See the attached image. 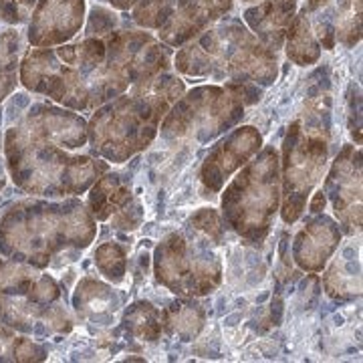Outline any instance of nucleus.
Masks as SVG:
<instances>
[{"instance_id": "f03ea898", "label": "nucleus", "mask_w": 363, "mask_h": 363, "mask_svg": "<svg viewBox=\"0 0 363 363\" xmlns=\"http://www.w3.org/2000/svg\"><path fill=\"white\" fill-rule=\"evenodd\" d=\"M97 236V220L77 196L13 202L0 216V257L49 269L63 255H79Z\"/></svg>"}, {"instance_id": "7ed1b4c3", "label": "nucleus", "mask_w": 363, "mask_h": 363, "mask_svg": "<svg viewBox=\"0 0 363 363\" xmlns=\"http://www.w3.org/2000/svg\"><path fill=\"white\" fill-rule=\"evenodd\" d=\"M105 57V39L99 37H79L59 47L26 49L21 57L18 81L26 91L49 97L52 104L79 113H93L125 93Z\"/></svg>"}, {"instance_id": "a878e982", "label": "nucleus", "mask_w": 363, "mask_h": 363, "mask_svg": "<svg viewBox=\"0 0 363 363\" xmlns=\"http://www.w3.org/2000/svg\"><path fill=\"white\" fill-rule=\"evenodd\" d=\"M49 357V347L30 335L0 323V363H37Z\"/></svg>"}, {"instance_id": "c85d7f7f", "label": "nucleus", "mask_w": 363, "mask_h": 363, "mask_svg": "<svg viewBox=\"0 0 363 363\" xmlns=\"http://www.w3.org/2000/svg\"><path fill=\"white\" fill-rule=\"evenodd\" d=\"M117 23H119V16L113 13V9H105L101 4H95L91 9L89 23L85 25V33L83 37H99L105 39L107 35H111L116 30Z\"/></svg>"}, {"instance_id": "b1692460", "label": "nucleus", "mask_w": 363, "mask_h": 363, "mask_svg": "<svg viewBox=\"0 0 363 363\" xmlns=\"http://www.w3.org/2000/svg\"><path fill=\"white\" fill-rule=\"evenodd\" d=\"M285 52L286 59L293 61L298 67L315 65L321 57V45L313 33L309 16L303 9H298L297 14L293 16L289 30L285 37Z\"/></svg>"}, {"instance_id": "39448f33", "label": "nucleus", "mask_w": 363, "mask_h": 363, "mask_svg": "<svg viewBox=\"0 0 363 363\" xmlns=\"http://www.w3.org/2000/svg\"><path fill=\"white\" fill-rule=\"evenodd\" d=\"M226 224L214 208H200L180 230L169 233L154 250V274L178 297H206L222 283L220 247Z\"/></svg>"}, {"instance_id": "7c9ffc66", "label": "nucleus", "mask_w": 363, "mask_h": 363, "mask_svg": "<svg viewBox=\"0 0 363 363\" xmlns=\"http://www.w3.org/2000/svg\"><path fill=\"white\" fill-rule=\"evenodd\" d=\"M325 206H327V196H325L323 188H317L315 192L309 198V202H307V210H309V214H319V212H323Z\"/></svg>"}, {"instance_id": "412c9836", "label": "nucleus", "mask_w": 363, "mask_h": 363, "mask_svg": "<svg viewBox=\"0 0 363 363\" xmlns=\"http://www.w3.org/2000/svg\"><path fill=\"white\" fill-rule=\"evenodd\" d=\"M184 91H186L184 79L174 69H168V71H162L156 77L133 83L128 93L131 97L143 101L154 111V116L162 121L164 116L172 109V105L184 95Z\"/></svg>"}, {"instance_id": "393cba45", "label": "nucleus", "mask_w": 363, "mask_h": 363, "mask_svg": "<svg viewBox=\"0 0 363 363\" xmlns=\"http://www.w3.org/2000/svg\"><path fill=\"white\" fill-rule=\"evenodd\" d=\"M25 52V37L18 28L9 26L0 33V105L16 89L21 57Z\"/></svg>"}, {"instance_id": "4468645a", "label": "nucleus", "mask_w": 363, "mask_h": 363, "mask_svg": "<svg viewBox=\"0 0 363 363\" xmlns=\"http://www.w3.org/2000/svg\"><path fill=\"white\" fill-rule=\"evenodd\" d=\"M0 323L43 341L52 335L71 333L75 327V315L61 301L40 305L28 297L0 295Z\"/></svg>"}, {"instance_id": "f3484780", "label": "nucleus", "mask_w": 363, "mask_h": 363, "mask_svg": "<svg viewBox=\"0 0 363 363\" xmlns=\"http://www.w3.org/2000/svg\"><path fill=\"white\" fill-rule=\"evenodd\" d=\"M343 233L329 214H313L293 240V260L301 271L321 272L341 247Z\"/></svg>"}, {"instance_id": "9d476101", "label": "nucleus", "mask_w": 363, "mask_h": 363, "mask_svg": "<svg viewBox=\"0 0 363 363\" xmlns=\"http://www.w3.org/2000/svg\"><path fill=\"white\" fill-rule=\"evenodd\" d=\"M236 0H140L131 9V21L157 30V39L180 49L206 28L234 13Z\"/></svg>"}, {"instance_id": "5701e85b", "label": "nucleus", "mask_w": 363, "mask_h": 363, "mask_svg": "<svg viewBox=\"0 0 363 363\" xmlns=\"http://www.w3.org/2000/svg\"><path fill=\"white\" fill-rule=\"evenodd\" d=\"M119 331L123 337L140 343H157L162 339V319H160V309L154 303L140 298L133 301L125 307Z\"/></svg>"}, {"instance_id": "473e14b6", "label": "nucleus", "mask_w": 363, "mask_h": 363, "mask_svg": "<svg viewBox=\"0 0 363 363\" xmlns=\"http://www.w3.org/2000/svg\"><path fill=\"white\" fill-rule=\"evenodd\" d=\"M6 184H9V169H6V162H4V157L0 156V192L6 188Z\"/></svg>"}, {"instance_id": "dca6fc26", "label": "nucleus", "mask_w": 363, "mask_h": 363, "mask_svg": "<svg viewBox=\"0 0 363 363\" xmlns=\"http://www.w3.org/2000/svg\"><path fill=\"white\" fill-rule=\"evenodd\" d=\"M85 0H37L26 28L33 47H59L77 39L85 26Z\"/></svg>"}, {"instance_id": "9b49d317", "label": "nucleus", "mask_w": 363, "mask_h": 363, "mask_svg": "<svg viewBox=\"0 0 363 363\" xmlns=\"http://www.w3.org/2000/svg\"><path fill=\"white\" fill-rule=\"evenodd\" d=\"M323 192L343 236L362 233V147L345 143L325 176Z\"/></svg>"}, {"instance_id": "f8f14e48", "label": "nucleus", "mask_w": 363, "mask_h": 363, "mask_svg": "<svg viewBox=\"0 0 363 363\" xmlns=\"http://www.w3.org/2000/svg\"><path fill=\"white\" fill-rule=\"evenodd\" d=\"M87 208L93 218L101 224H109L119 233H133L142 226L143 204L131 192L128 174L107 169L87 190Z\"/></svg>"}, {"instance_id": "0eeeda50", "label": "nucleus", "mask_w": 363, "mask_h": 363, "mask_svg": "<svg viewBox=\"0 0 363 363\" xmlns=\"http://www.w3.org/2000/svg\"><path fill=\"white\" fill-rule=\"evenodd\" d=\"M262 87L252 83L202 85L184 91L160 121L157 133L166 140L214 142L228 130L236 128L248 105L259 104Z\"/></svg>"}, {"instance_id": "6ab92c4d", "label": "nucleus", "mask_w": 363, "mask_h": 363, "mask_svg": "<svg viewBox=\"0 0 363 363\" xmlns=\"http://www.w3.org/2000/svg\"><path fill=\"white\" fill-rule=\"evenodd\" d=\"M297 0L286 2H262L242 11V23L255 33V37L272 51H281L285 45L286 30L297 14Z\"/></svg>"}, {"instance_id": "aec40b11", "label": "nucleus", "mask_w": 363, "mask_h": 363, "mask_svg": "<svg viewBox=\"0 0 363 363\" xmlns=\"http://www.w3.org/2000/svg\"><path fill=\"white\" fill-rule=\"evenodd\" d=\"M162 333L182 343L194 341L206 323V311L194 297H178L160 309Z\"/></svg>"}, {"instance_id": "f257e3e1", "label": "nucleus", "mask_w": 363, "mask_h": 363, "mask_svg": "<svg viewBox=\"0 0 363 363\" xmlns=\"http://www.w3.org/2000/svg\"><path fill=\"white\" fill-rule=\"evenodd\" d=\"M89 147L83 113L52 101H33L4 131L9 178L28 196L69 198L87 194L111 164Z\"/></svg>"}, {"instance_id": "c756f323", "label": "nucleus", "mask_w": 363, "mask_h": 363, "mask_svg": "<svg viewBox=\"0 0 363 363\" xmlns=\"http://www.w3.org/2000/svg\"><path fill=\"white\" fill-rule=\"evenodd\" d=\"M35 4L37 0H0V23L11 26L28 23Z\"/></svg>"}, {"instance_id": "1a4fd4ad", "label": "nucleus", "mask_w": 363, "mask_h": 363, "mask_svg": "<svg viewBox=\"0 0 363 363\" xmlns=\"http://www.w3.org/2000/svg\"><path fill=\"white\" fill-rule=\"evenodd\" d=\"M281 157V220L289 224L305 214L307 202L323 180L329 138L303 130V121H293L286 131Z\"/></svg>"}, {"instance_id": "6e6552de", "label": "nucleus", "mask_w": 363, "mask_h": 363, "mask_svg": "<svg viewBox=\"0 0 363 363\" xmlns=\"http://www.w3.org/2000/svg\"><path fill=\"white\" fill-rule=\"evenodd\" d=\"M160 130V119L147 105L121 93L97 107L87 121L91 152L105 162L125 164L150 147Z\"/></svg>"}, {"instance_id": "bb28decb", "label": "nucleus", "mask_w": 363, "mask_h": 363, "mask_svg": "<svg viewBox=\"0 0 363 363\" xmlns=\"http://www.w3.org/2000/svg\"><path fill=\"white\" fill-rule=\"evenodd\" d=\"M40 272L43 271L33 264L2 257L0 259V295L25 297L30 293L33 285L37 283Z\"/></svg>"}, {"instance_id": "a211bd4d", "label": "nucleus", "mask_w": 363, "mask_h": 363, "mask_svg": "<svg viewBox=\"0 0 363 363\" xmlns=\"http://www.w3.org/2000/svg\"><path fill=\"white\" fill-rule=\"evenodd\" d=\"M71 307L75 321L89 329H107L116 323L119 309L123 307V295L117 289L95 277H83L73 291Z\"/></svg>"}, {"instance_id": "cd10ccee", "label": "nucleus", "mask_w": 363, "mask_h": 363, "mask_svg": "<svg viewBox=\"0 0 363 363\" xmlns=\"http://www.w3.org/2000/svg\"><path fill=\"white\" fill-rule=\"evenodd\" d=\"M95 269L104 277L107 283L121 285L128 274V247L117 240H105L101 242L95 255Z\"/></svg>"}, {"instance_id": "423d86ee", "label": "nucleus", "mask_w": 363, "mask_h": 363, "mask_svg": "<svg viewBox=\"0 0 363 363\" xmlns=\"http://www.w3.org/2000/svg\"><path fill=\"white\" fill-rule=\"evenodd\" d=\"M281 208V157L274 145L260 152L222 188L220 216L226 228L252 245L269 238Z\"/></svg>"}, {"instance_id": "ddd939ff", "label": "nucleus", "mask_w": 363, "mask_h": 363, "mask_svg": "<svg viewBox=\"0 0 363 363\" xmlns=\"http://www.w3.org/2000/svg\"><path fill=\"white\" fill-rule=\"evenodd\" d=\"M262 147V135L252 125H236L224 133L208 152L198 178L208 192L218 194L226 182L233 178L247 162L257 156Z\"/></svg>"}, {"instance_id": "20e7f679", "label": "nucleus", "mask_w": 363, "mask_h": 363, "mask_svg": "<svg viewBox=\"0 0 363 363\" xmlns=\"http://www.w3.org/2000/svg\"><path fill=\"white\" fill-rule=\"evenodd\" d=\"M174 71L192 83H252L269 87L279 77V52L264 47L242 18L224 16L180 47Z\"/></svg>"}, {"instance_id": "4be33fe9", "label": "nucleus", "mask_w": 363, "mask_h": 363, "mask_svg": "<svg viewBox=\"0 0 363 363\" xmlns=\"http://www.w3.org/2000/svg\"><path fill=\"white\" fill-rule=\"evenodd\" d=\"M323 271V286L327 297L337 301V303L359 298L362 295V262H359V257L353 255V248H351L350 259L335 257Z\"/></svg>"}, {"instance_id": "2f4dec72", "label": "nucleus", "mask_w": 363, "mask_h": 363, "mask_svg": "<svg viewBox=\"0 0 363 363\" xmlns=\"http://www.w3.org/2000/svg\"><path fill=\"white\" fill-rule=\"evenodd\" d=\"M113 11H121V13H125V11H130L133 9L140 0H105Z\"/></svg>"}, {"instance_id": "2eb2a0df", "label": "nucleus", "mask_w": 363, "mask_h": 363, "mask_svg": "<svg viewBox=\"0 0 363 363\" xmlns=\"http://www.w3.org/2000/svg\"><path fill=\"white\" fill-rule=\"evenodd\" d=\"M321 49H353L362 40V0H305L301 6Z\"/></svg>"}]
</instances>
